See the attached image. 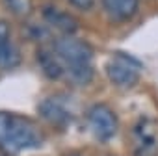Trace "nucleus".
Here are the masks:
<instances>
[{"instance_id": "obj_1", "label": "nucleus", "mask_w": 158, "mask_h": 156, "mask_svg": "<svg viewBox=\"0 0 158 156\" xmlns=\"http://www.w3.org/2000/svg\"><path fill=\"white\" fill-rule=\"evenodd\" d=\"M54 54L60 58L65 76L76 86H86L93 78V48L88 41L74 35H60L52 43Z\"/></svg>"}, {"instance_id": "obj_2", "label": "nucleus", "mask_w": 158, "mask_h": 156, "mask_svg": "<svg viewBox=\"0 0 158 156\" xmlns=\"http://www.w3.org/2000/svg\"><path fill=\"white\" fill-rule=\"evenodd\" d=\"M43 143V134L34 121L21 113L0 112V150L19 154L37 149Z\"/></svg>"}, {"instance_id": "obj_3", "label": "nucleus", "mask_w": 158, "mask_h": 156, "mask_svg": "<svg viewBox=\"0 0 158 156\" xmlns=\"http://www.w3.org/2000/svg\"><path fill=\"white\" fill-rule=\"evenodd\" d=\"M141 74V65L138 60L125 52H115L110 61L106 63V76L108 80L119 89H130L138 84Z\"/></svg>"}, {"instance_id": "obj_4", "label": "nucleus", "mask_w": 158, "mask_h": 156, "mask_svg": "<svg viewBox=\"0 0 158 156\" xmlns=\"http://www.w3.org/2000/svg\"><path fill=\"white\" fill-rule=\"evenodd\" d=\"M86 121H88V128L93 134V138L102 143L110 141L115 136L117 126H119L117 115L106 104H93L86 113Z\"/></svg>"}, {"instance_id": "obj_5", "label": "nucleus", "mask_w": 158, "mask_h": 156, "mask_svg": "<svg viewBox=\"0 0 158 156\" xmlns=\"http://www.w3.org/2000/svg\"><path fill=\"white\" fill-rule=\"evenodd\" d=\"M37 110H39V115L47 123H50L52 126L63 128L71 121V112H69L67 104L60 97H48V99H45L43 102H39Z\"/></svg>"}, {"instance_id": "obj_6", "label": "nucleus", "mask_w": 158, "mask_h": 156, "mask_svg": "<svg viewBox=\"0 0 158 156\" xmlns=\"http://www.w3.org/2000/svg\"><path fill=\"white\" fill-rule=\"evenodd\" d=\"M139 8V0H102V10L114 23L130 21Z\"/></svg>"}, {"instance_id": "obj_7", "label": "nucleus", "mask_w": 158, "mask_h": 156, "mask_svg": "<svg viewBox=\"0 0 158 156\" xmlns=\"http://www.w3.org/2000/svg\"><path fill=\"white\" fill-rule=\"evenodd\" d=\"M19 50L11 43V30L10 24L0 21V67L11 69L19 63Z\"/></svg>"}, {"instance_id": "obj_8", "label": "nucleus", "mask_w": 158, "mask_h": 156, "mask_svg": "<svg viewBox=\"0 0 158 156\" xmlns=\"http://www.w3.org/2000/svg\"><path fill=\"white\" fill-rule=\"evenodd\" d=\"M43 19L48 24H52L56 30H60L61 34H65V35L76 32V28H78L76 21L71 15H67L65 11H60L56 8H43Z\"/></svg>"}, {"instance_id": "obj_9", "label": "nucleus", "mask_w": 158, "mask_h": 156, "mask_svg": "<svg viewBox=\"0 0 158 156\" xmlns=\"http://www.w3.org/2000/svg\"><path fill=\"white\" fill-rule=\"evenodd\" d=\"M37 60H39V65H41L43 72L50 78V80H60L61 76H65V69H63L60 58L54 54L52 48H50V50H47V48L39 50Z\"/></svg>"}, {"instance_id": "obj_10", "label": "nucleus", "mask_w": 158, "mask_h": 156, "mask_svg": "<svg viewBox=\"0 0 158 156\" xmlns=\"http://www.w3.org/2000/svg\"><path fill=\"white\" fill-rule=\"evenodd\" d=\"M10 11L15 15H26L30 11V0H4Z\"/></svg>"}, {"instance_id": "obj_11", "label": "nucleus", "mask_w": 158, "mask_h": 156, "mask_svg": "<svg viewBox=\"0 0 158 156\" xmlns=\"http://www.w3.org/2000/svg\"><path fill=\"white\" fill-rule=\"evenodd\" d=\"M67 2L76 8V10H80V11H89L93 6H95V0H67Z\"/></svg>"}, {"instance_id": "obj_12", "label": "nucleus", "mask_w": 158, "mask_h": 156, "mask_svg": "<svg viewBox=\"0 0 158 156\" xmlns=\"http://www.w3.org/2000/svg\"><path fill=\"white\" fill-rule=\"evenodd\" d=\"M138 156H158V147L152 149V150H147V152H139Z\"/></svg>"}]
</instances>
